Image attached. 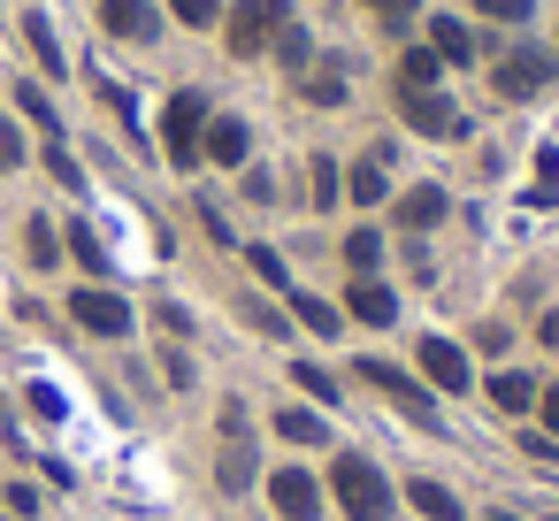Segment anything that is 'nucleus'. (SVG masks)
I'll return each mask as SVG.
<instances>
[{
	"instance_id": "obj_1",
	"label": "nucleus",
	"mask_w": 559,
	"mask_h": 521,
	"mask_svg": "<svg viewBox=\"0 0 559 521\" xmlns=\"http://www.w3.org/2000/svg\"><path fill=\"white\" fill-rule=\"evenodd\" d=\"M330 490H337L345 521H383V513H391V490H383V475H376V460H368V452H337Z\"/></svg>"
},
{
	"instance_id": "obj_2",
	"label": "nucleus",
	"mask_w": 559,
	"mask_h": 521,
	"mask_svg": "<svg viewBox=\"0 0 559 521\" xmlns=\"http://www.w3.org/2000/svg\"><path fill=\"white\" fill-rule=\"evenodd\" d=\"M292 24L284 0H238V9H223V32H230V55L253 62L261 47H276V32Z\"/></svg>"
},
{
	"instance_id": "obj_3",
	"label": "nucleus",
	"mask_w": 559,
	"mask_h": 521,
	"mask_svg": "<svg viewBox=\"0 0 559 521\" xmlns=\"http://www.w3.org/2000/svg\"><path fill=\"white\" fill-rule=\"evenodd\" d=\"M353 376H368V383H376L383 399H399V414H406V422H421V429H437V399H429V391H421V383H414L406 368H391V360H360Z\"/></svg>"
},
{
	"instance_id": "obj_4",
	"label": "nucleus",
	"mask_w": 559,
	"mask_h": 521,
	"mask_svg": "<svg viewBox=\"0 0 559 521\" xmlns=\"http://www.w3.org/2000/svg\"><path fill=\"white\" fill-rule=\"evenodd\" d=\"M200 123H207V100H200V93H177L169 116H162V131H169V162H177V169H200Z\"/></svg>"
},
{
	"instance_id": "obj_5",
	"label": "nucleus",
	"mask_w": 559,
	"mask_h": 521,
	"mask_svg": "<svg viewBox=\"0 0 559 521\" xmlns=\"http://www.w3.org/2000/svg\"><path fill=\"white\" fill-rule=\"evenodd\" d=\"M70 315H78V330H93V338H123L131 330V307L116 299V292H70Z\"/></svg>"
},
{
	"instance_id": "obj_6",
	"label": "nucleus",
	"mask_w": 559,
	"mask_h": 521,
	"mask_svg": "<svg viewBox=\"0 0 559 521\" xmlns=\"http://www.w3.org/2000/svg\"><path fill=\"white\" fill-rule=\"evenodd\" d=\"M269 498H276L284 521H314V513H322V483H314L307 467H276V475H269Z\"/></svg>"
},
{
	"instance_id": "obj_7",
	"label": "nucleus",
	"mask_w": 559,
	"mask_h": 521,
	"mask_svg": "<svg viewBox=\"0 0 559 521\" xmlns=\"http://www.w3.org/2000/svg\"><path fill=\"white\" fill-rule=\"evenodd\" d=\"M544 85H551V55L513 47V55L498 62V93H506V100H528V93H544Z\"/></svg>"
},
{
	"instance_id": "obj_8",
	"label": "nucleus",
	"mask_w": 559,
	"mask_h": 521,
	"mask_svg": "<svg viewBox=\"0 0 559 521\" xmlns=\"http://www.w3.org/2000/svg\"><path fill=\"white\" fill-rule=\"evenodd\" d=\"M399 108H406V123H414L421 139H460V131H467V123H460V108H452L437 85H429V93H406Z\"/></svg>"
},
{
	"instance_id": "obj_9",
	"label": "nucleus",
	"mask_w": 559,
	"mask_h": 521,
	"mask_svg": "<svg viewBox=\"0 0 559 521\" xmlns=\"http://www.w3.org/2000/svg\"><path fill=\"white\" fill-rule=\"evenodd\" d=\"M253 483V445H246V406H223V490Z\"/></svg>"
},
{
	"instance_id": "obj_10",
	"label": "nucleus",
	"mask_w": 559,
	"mask_h": 521,
	"mask_svg": "<svg viewBox=\"0 0 559 521\" xmlns=\"http://www.w3.org/2000/svg\"><path fill=\"white\" fill-rule=\"evenodd\" d=\"M421 376L437 383V391H467L475 376H467V353L452 345V338H421Z\"/></svg>"
},
{
	"instance_id": "obj_11",
	"label": "nucleus",
	"mask_w": 559,
	"mask_h": 521,
	"mask_svg": "<svg viewBox=\"0 0 559 521\" xmlns=\"http://www.w3.org/2000/svg\"><path fill=\"white\" fill-rule=\"evenodd\" d=\"M100 24H108L116 39H139V47H146V39L162 32V16L146 9V0H100Z\"/></svg>"
},
{
	"instance_id": "obj_12",
	"label": "nucleus",
	"mask_w": 559,
	"mask_h": 521,
	"mask_svg": "<svg viewBox=\"0 0 559 521\" xmlns=\"http://www.w3.org/2000/svg\"><path fill=\"white\" fill-rule=\"evenodd\" d=\"M345 315H353V322H376V330H383V322L399 315V299H391V292H383L376 276H353V292H345Z\"/></svg>"
},
{
	"instance_id": "obj_13",
	"label": "nucleus",
	"mask_w": 559,
	"mask_h": 521,
	"mask_svg": "<svg viewBox=\"0 0 559 521\" xmlns=\"http://www.w3.org/2000/svg\"><path fill=\"white\" fill-rule=\"evenodd\" d=\"M490 406H498V414H528V406H536V383H528L521 368H498V376H490Z\"/></svg>"
},
{
	"instance_id": "obj_14",
	"label": "nucleus",
	"mask_w": 559,
	"mask_h": 521,
	"mask_svg": "<svg viewBox=\"0 0 559 521\" xmlns=\"http://www.w3.org/2000/svg\"><path fill=\"white\" fill-rule=\"evenodd\" d=\"M437 215H444V192H437V185H414V192L399 200V230H429Z\"/></svg>"
},
{
	"instance_id": "obj_15",
	"label": "nucleus",
	"mask_w": 559,
	"mask_h": 521,
	"mask_svg": "<svg viewBox=\"0 0 559 521\" xmlns=\"http://www.w3.org/2000/svg\"><path fill=\"white\" fill-rule=\"evenodd\" d=\"M406 498H414V513H421V521H460V498H452L444 483H429V475H421V483H406Z\"/></svg>"
},
{
	"instance_id": "obj_16",
	"label": "nucleus",
	"mask_w": 559,
	"mask_h": 521,
	"mask_svg": "<svg viewBox=\"0 0 559 521\" xmlns=\"http://www.w3.org/2000/svg\"><path fill=\"white\" fill-rule=\"evenodd\" d=\"M345 200H360V208H376V200H383V154H360V162H353Z\"/></svg>"
},
{
	"instance_id": "obj_17",
	"label": "nucleus",
	"mask_w": 559,
	"mask_h": 521,
	"mask_svg": "<svg viewBox=\"0 0 559 521\" xmlns=\"http://www.w3.org/2000/svg\"><path fill=\"white\" fill-rule=\"evenodd\" d=\"M437 78H444V55H437V47H421V55L399 62V85H406V93H429Z\"/></svg>"
},
{
	"instance_id": "obj_18",
	"label": "nucleus",
	"mask_w": 559,
	"mask_h": 521,
	"mask_svg": "<svg viewBox=\"0 0 559 521\" xmlns=\"http://www.w3.org/2000/svg\"><path fill=\"white\" fill-rule=\"evenodd\" d=\"M207 154L238 169V162H246V123H238V116H223V123H207Z\"/></svg>"
},
{
	"instance_id": "obj_19",
	"label": "nucleus",
	"mask_w": 559,
	"mask_h": 521,
	"mask_svg": "<svg viewBox=\"0 0 559 521\" xmlns=\"http://www.w3.org/2000/svg\"><path fill=\"white\" fill-rule=\"evenodd\" d=\"M276 437H284V445H322V414L284 406V414H276Z\"/></svg>"
},
{
	"instance_id": "obj_20",
	"label": "nucleus",
	"mask_w": 559,
	"mask_h": 521,
	"mask_svg": "<svg viewBox=\"0 0 559 521\" xmlns=\"http://www.w3.org/2000/svg\"><path fill=\"white\" fill-rule=\"evenodd\" d=\"M429 39H437V55H444V62H467V55H475L467 24H452V16H437V24H429Z\"/></svg>"
},
{
	"instance_id": "obj_21",
	"label": "nucleus",
	"mask_w": 559,
	"mask_h": 521,
	"mask_svg": "<svg viewBox=\"0 0 559 521\" xmlns=\"http://www.w3.org/2000/svg\"><path fill=\"white\" fill-rule=\"evenodd\" d=\"M292 315H299V322H307V330H322V338H330V330H337V322H345V315H337V307H330V299H314V292H292Z\"/></svg>"
},
{
	"instance_id": "obj_22",
	"label": "nucleus",
	"mask_w": 559,
	"mask_h": 521,
	"mask_svg": "<svg viewBox=\"0 0 559 521\" xmlns=\"http://www.w3.org/2000/svg\"><path fill=\"white\" fill-rule=\"evenodd\" d=\"M345 261H353V276H376V261H383V238H376V230H353V238H345Z\"/></svg>"
},
{
	"instance_id": "obj_23",
	"label": "nucleus",
	"mask_w": 559,
	"mask_h": 521,
	"mask_svg": "<svg viewBox=\"0 0 559 521\" xmlns=\"http://www.w3.org/2000/svg\"><path fill=\"white\" fill-rule=\"evenodd\" d=\"M24 39H32L39 70H62V47H55V32H47V16H24Z\"/></svg>"
},
{
	"instance_id": "obj_24",
	"label": "nucleus",
	"mask_w": 559,
	"mask_h": 521,
	"mask_svg": "<svg viewBox=\"0 0 559 521\" xmlns=\"http://www.w3.org/2000/svg\"><path fill=\"white\" fill-rule=\"evenodd\" d=\"M169 9H177V24H223V0H169Z\"/></svg>"
},
{
	"instance_id": "obj_25",
	"label": "nucleus",
	"mask_w": 559,
	"mask_h": 521,
	"mask_svg": "<svg viewBox=\"0 0 559 521\" xmlns=\"http://www.w3.org/2000/svg\"><path fill=\"white\" fill-rule=\"evenodd\" d=\"M16 108H24L39 131H55V108H47V93H39V85H16Z\"/></svg>"
},
{
	"instance_id": "obj_26",
	"label": "nucleus",
	"mask_w": 559,
	"mask_h": 521,
	"mask_svg": "<svg viewBox=\"0 0 559 521\" xmlns=\"http://www.w3.org/2000/svg\"><path fill=\"white\" fill-rule=\"evenodd\" d=\"M276 55H284L292 70H307V32H299V24H284V32H276Z\"/></svg>"
},
{
	"instance_id": "obj_27",
	"label": "nucleus",
	"mask_w": 559,
	"mask_h": 521,
	"mask_svg": "<svg viewBox=\"0 0 559 521\" xmlns=\"http://www.w3.org/2000/svg\"><path fill=\"white\" fill-rule=\"evenodd\" d=\"M330 200H345V177L330 162H314V208H330Z\"/></svg>"
},
{
	"instance_id": "obj_28",
	"label": "nucleus",
	"mask_w": 559,
	"mask_h": 521,
	"mask_svg": "<svg viewBox=\"0 0 559 521\" xmlns=\"http://www.w3.org/2000/svg\"><path fill=\"white\" fill-rule=\"evenodd\" d=\"M292 376H299V391H314V399H322V406H330V399H337V383H330V376H322V368H314V360H299V368H292Z\"/></svg>"
},
{
	"instance_id": "obj_29",
	"label": "nucleus",
	"mask_w": 559,
	"mask_h": 521,
	"mask_svg": "<svg viewBox=\"0 0 559 521\" xmlns=\"http://www.w3.org/2000/svg\"><path fill=\"white\" fill-rule=\"evenodd\" d=\"M483 16H498V24H528V0H475Z\"/></svg>"
},
{
	"instance_id": "obj_30",
	"label": "nucleus",
	"mask_w": 559,
	"mask_h": 521,
	"mask_svg": "<svg viewBox=\"0 0 559 521\" xmlns=\"http://www.w3.org/2000/svg\"><path fill=\"white\" fill-rule=\"evenodd\" d=\"M360 9H368V16H383V24H391V32H399V24H406V16H414V0H360Z\"/></svg>"
},
{
	"instance_id": "obj_31",
	"label": "nucleus",
	"mask_w": 559,
	"mask_h": 521,
	"mask_svg": "<svg viewBox=\"0 0 559 521\" xmlns=\"http://www.w3.org/2000/svg\"><path fill=\"white\" fill-rule=\"evenodd\" d=\"M253 269H261V284H276V292H284V284H292V276H284V261H276V253H269V246H253Z\"/></svg>"
},
{
	"instance_id": "obj_32",
	"label": "nucleus",
	"mask_w": 559,
	"mask_h": 521,
	"mask_svg": "<svg viewBox=\"0 0 559 521\" xmlns=\"http://www.w3.org/2000/svg\"><path fill=\"white\" fill-rule=\"evenodd\" d=\"M16 162H24V139H16L9 116H0V169H16Z\"/></svg>"
},
{
	"instance_id": "obj_33",
	"label": "nucleus",
	"mask_w": 559,
	"mask_h": 521,
	"mask_svg": "<svg viewBox=\"0 0 559 521\" xmlns=\"http://www.w3.org/2000/svg\"><path fill=\"white\" fill-rule=\"evenodd\" d=\"M32 261H39V269L55 261V223H32Z\"/></svg>"
},
{
	"instance_id": "obj_34",
	"label": "nucleus",
	"mask_w": 559,
	"mask_h": 521,
	"mask_svg": "<svg viewBox=\"0 0 559 521\" xmlns=\"http://www.w3.org/2000/svg\"><path fill=\"white\" fill-rule=\"evenodd\" d=\"M70 253H78V261H85V269H108V253H100V246H93V238H85V230H70Z\"/></svg>"
},
{
	"instance_id": "obj_35",
	"label": "nucleus",
	"mask_w": 559,
	"mask_h": 521,
	"mask_svg": "<svg viewBox=\"0 0 559 521\" xmlns=\"http://www.w3.org/2000/svg\"><path fill=\"white\" fill-rule=\"evenodd\" d=\"M536 406H544V429H559V383H551V391H536Z\"/></svg>"
},
{
	"instance_id": "obj_36",
	"label": "nucleus",
	"mask_w": 559,
	"mask_h": 521,
	"mask_svg": "<svg viewBox=\"0 0 559 521\" xmlns=\"http://www.w3.org/2000/svg\"><path fill=\"white\" fill-rule=\"evenodd\" d=\"M536 338H544V345H559V315H544V322H536Z\"/></svg>"
},
{
	"instance_id": "obj_37",
	"label": "nucleus",
	"mask_w": 559,
	"mask_h": 521,
	"mask_svg": "<svg viewBox=\"0 0 559 521\" xmlns=\"http://www.w3.org/2000/svg\"><path fill=\"white\" fill-rule=\"evenodd\" d=\"M490 521H521V513H506V506H498V513H490Z\"/></svg>"
}]
</instances>
